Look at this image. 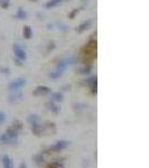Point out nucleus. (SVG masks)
<instances>
[{
  "label": "nucleus",
  "mask_w": 149,
  "mask_h": 168,
  "mask_svg": "<svg viewBox=\"0 0 149 168\" xmlns=\"http://www.w3.org/2000/svg\"><path fill=\"white\" fill-rule=\"evenodd\" d=\"M16 18H18V19H26L27 18V12L25 11L23 8H19L17 14H16Z\"/></svg>",
  "instance_id": "1a4fd4ad"
},
{
  "label": "nucleus",
  "mask_w": 149,
  "mask_h": 168,
  "mask_svg": "<svg viewBox=\"0 0 149 168\" xmlns=\"http://www.w3.org/2000/svg\"><path fill=\"white\" fill-rule=\"evenodd\" d=\"M91 23H92V21L89 19L87 21H84L83 24H81V25L78 26V33H82V31H84L85 29H87V28H89V26L91 25Z\"/></svg>",
  "instance_id": "9d476101"
},
{
  "label": "nucleus",
  "mask_w": 149,
  "mask_h": 168,
  "mask_svg": "<svg viewBox=\"0 0 149 168\" xmlns=\"http://www.w3.org/2000/svg\"><path fill=\"white\" fill-rule=\"evenodd\" d=\"M25 85H26V80L23 78H18L9 83L8 87H9V90L12 91V92H18V91H20V89L24 87Z\"/></svg>",
  "instance_id": "f257e3e1"
},
{
  "label": "nucleus",
  "mask_w": 149,
  "mask_h": 168,
  "mask_svg": "<svg viewBox=\"0 0 149 168\" xmlns=\"http://www.w3.org/2000/svg\"><path fill=\"white\" fill-rule=\"evenodd\" d=\"M31 130H33V132L35 133V135L39 136L42 133V131H43V127L39 125V122H37L35 125H31Z\"/></svg>",
  "instance_id": "0eeeda50"
},
{
  "label": "nucleus",
  "mask_w": 149,
  "mask_h": 168,
  "mask_svg": "<svg viewBox=\"0 0 149 168\" xmlns=\"http://www.w3.org/2000/svg\"><path fill=\"white\" fill-rule=\"evenodd\" d=\"M61 75H62V73L56 70V71H54V72H52L51 74H49V78H53V80H56V78H61Z\"/></svg>",
  "instance_id": "a211bd4d"
},
{
  "label": "nucleus",
  "mask_w": 149,
  "mask_h": 168,
  "mask_svg": "<svg viewBox=\"0 0 149 168\" xmlns=\"http://www.w3.org/2000/svg\"><path fill=\"white\" fill-rule=\"evenodd\" d=\"M68 146V142L65 140H59L57 141L54 146H52L49 150H53V151H59V150H63V149H65Z\"/></svg>",
  "instance_id": "20e7f679"
},
{
  "label": "nucleus",
  "mask_w": 149,
  "mask_h": 168,
  "mask_svg": "<svg viewBox=\"0 0 149 168\" xmlns=\"http://www.w3.org/2000/svg\"><path fill=\"white\" fill-rule=\"evenodd\" d=\"M47 106H48V109L51 110V111H53L54 113H59V108L57 106H56V104H55V103H54L53 101L49 102V103L47 104Z\"/></svg>",
  "instance_id": "f8f14e48"
},
{
  "label": "nucleus",
  "mask_w": 149,
  "mask_h": 168,
  "mask_svg": "<svg viewBox=\"0 0 149 168\" xmlns=\"http://www.w3.org/2000/svg\"><path fill=\"white\" fill-rule=\"evenodd\" d=\"M63 0H51V1H48L46 4V8H53V7H56V6H59V4H62Z\"/></svg>",
  "instance_id": "4468645a"
},
{
  "label": "nucleus",
  "mask_w": 149,
  "mask_h": 168,
  "mask_svg": "<svg viewBox=\"0 0 149 168\" xmlns=\"http://www.w3.org/2000/svg\"><path fill=\"white\" fill-rule=\"evenodd\" d=\"M34 93L36 95H46V94L51 93V89L47 87V86H37Z\"/></svg>",
  "instance_id": "39448f33"
},
{
  "label": "nucleus",
  "mask_w": 149,
  "mask_h": 168,
  "mask_svg": "<svg viewBox=\"0 0 149 168\" xmlns=\"http://www.w3.org/2000/svg\"><path fill=\"white\" fill-rule=\"evenodd\" d=\"M34 161H35V164L38 165V166L43 165L44 161H45L43 154H37V155H35V157H34Z\"/></svg>",
  "instance_id": "6e6552de"
},
{
  "label": "nucleus",
  "mask_w": 149,
  "mask_h": 168,
  "mask_svg": "<svg viewBox=\"0 0 149 168\" xmlns=\"http://www.w3.org/2000/svg\"><path fill=\"white\" fill-rule=\"evenodd\" d=\"M12 128L15 130H17V131H20V130L23 129V123L20 121H18V120H16V121L12 123Z\"/></svg>",
  "instance_id": "f3484780"
},
{
  "label": "nucleus",
  "mask_w": 149,
  "mask_h": 168,
  "mask_svg": "<svg viewBox=\"0 0 149 168\" xmlns=\"http://www.w3.org/2000/svg\"><path fill=\"white\" fill-rule=\"evenodd\" d=\"M48 168H64L62 166V164H59V163H53L52 165L48 166Z\"/></svg>",
  "instance_id": "aec40b11"
},
{
  "label": "nucleus",
  "mask_w": 149,
  "mask_h": 168,
  "mask_svg": "<svg viewBox=\"0 0 149 168\" xmlns=\"http://www.w3.org/2000/svg\"><path fill=\"white\" fill-rule=\"evenodd\" d=\"M76 12H78V9H75V10H73V11L71 12V15H70L71 19H73V18H74V16H75V14H76Z\"/></svg>",
  "instance_id": "4be33fe9"
},
{
  "label": "nucleus",
  "mask_w": 149,
  "mask_h": 168,
  "mask_svg": "<svg viewBox=\"0 0 149 168\" xmlns=\"http://www.w3.org/2000/svg\"><path fill=\"white\" fill-rule=\"evenodd\" d=\"M23 33H24V37L27 39H29L31 36H33V30H31V28L29 27V26H25Z\"/></svg>",
  "instance_id": "9b49d317"
},
{
  "label": "nucleus",
  "mask_w": 149,
  "mask_h": 168,
  "mask_svg": "<svg viewBox=\"0 0 149 168\" xmlns=\"http://www.w3.org/2000/svg\"><path fill=\"white\" fill-rule=\"evenodd\" d=\"M5 120H6V114H5L4 112H1V111H0V123H2Z\"/></svg>",
  "instance_id": "412c9836"
},
{
  "label": "nucleus",
  "mask_w": 149,
  "mask_h": 168,
  "mask_svg": "<svg viewBox=\"0 0 149 168\" xmlns=\"http://www.w3.org/2000/svg\"><path fill=\"white\" fill-rule=\"evenodd\" d=\"M19 168H27V165L25 164V163H21V164L19 165Z\"/></svg>",
  "instance_id": "5701e85b"
},
{
  "label": "nucleus",
  "mask_w": 149,
  "mask_h": 168,
  "mask_svg": "<svg viewBox=\"0 0 149 168\" xmlns=\"http://www.w3.org/2000/svg\"><path fill=\"white\" fill-rule=\"evenodd\" d=\"M20 98H21V93L15 92V94H12L11 97H10V100H9V101L11 102V103H17V102L20 100Z\"/></svg>",
  "instance_id": "2eb2a0df"
},
{
  "label": "nucleus",
  "mask_w": 149,
  "mask_h": 168,
  "mask_svg": "<svg viewBox=\"0 0 149 168\" xmlns=\"http://www.w3.org/2000/svg\"><path fill=\"white\" fill-rule=\"evenodd\" d=\"M38 121H39V119L36 114H33V116H29V117H28V122L30 123V125H35V123H37Z\"/></svg>",
  "instance_id": "dca6fc26"
},
{
  "label": "nucleus",
  "mask_w": 149,
  "mask_h": 168,
  "mask_svg": "<svg viewBox=\"0 0 149 168\" xmlns=\"http://www.w3.org/2000/svg\"><path fill=\"white\" fill-rule=\"evenodd\" d=\"M0 140H1V142H2L4 145H15L16 142H17V138L11 137V136H9L8 133L5 132L4 135L1 136Z\"/></svg>",
  "instance_id": "7ed1b4c3"
},
{
  "label": "nucleus",
  "mask_w": 149,
  "mask_h": 168,
  "mask_svg": "<svg viewBox=\"0 0 149 168\" xmlns=\"http://www.w3.org/2000/svg\"><path fill=\"white\" fill-rule=\"evenodd\" d=\"M63 100V94L59 93V92H56V93L52 94V101L53 102H59Z\"/></svg>",
  "instance_id": "ddd939ff"
},
{
  "label": "nucleus",
  "mask_w": 149,
  "mask_h": 168,
  "mask_svg": "<svg viewBox=\"0 0 149 168\" xmlns=\"http://www.w3.org/2000/svg\"><path fill=\"white\" fill-rule=\"evenodd\" d=\"M9 5H10V1H9V0H0V6L4 8V9L9 7Z\"/></svg>",
  "instance_id": "6ab92c4d"
},
{
  "label": "nucleus",
  "mask_w": 149,
  "mask_h": 168,
  "mask_svg": "<svg viewBox=\"0 0 149 168\" xmlns=\"http://www.w3.org/2000/svg\"><path fill=\"white\" fill-rule=\"evenodd\" d=\"M2 166H4V168H14V163L8 155L2 156Z\"/></svg>",
  "instance_id": "423d86ee"
},
{
  "label": "nucleus",
  "mask_w": 149,
  "mask_h": 168,
  "mask_svg": "<svg viewBox=\"0 0 149 168\" xmlns=\"http://www.w3.org/2000/svg\"><path fill=\"white\" fill-rule=\"evenodd\" d=\"M14 53H15V56L18 62L26 59V53H25V51L19 46V44H15V45H14Z\"/></svg>",
  "instance_id": "f03ea898"
}]
</instances>
